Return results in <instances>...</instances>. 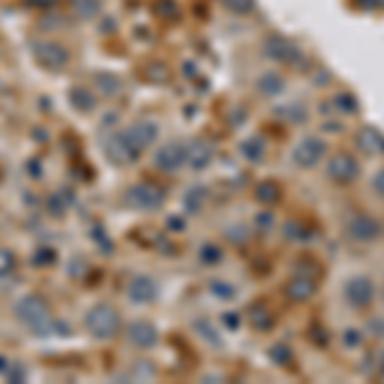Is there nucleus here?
<instances>
[{
  "mask_svg": "<svg viewBox=\"0 0 384 384\" xmlns=\"http://www.w3.org/2000/svg\"><path fill=\"white\" fill-rule=\"evenodd\" d=\"M346 300L351 305H356V307H367L372 300H374V285H372V279L367 277H354L346 285Z\"/></svg>",
  "mask_w": 384,
  "mask_h": 384,
  "instance_id": "8",
  "label": "nucleus"
},
{
  "mask_svg": "<svg viewBox=\"0 0 384 384\" xmlns=\"http://www.w3.org/2000/svg\"><path fill=\"white\" fill-rule=\"evenodd\" d=\"M349 233L356 241H376L382 233V225L376 223L372 215H356L349 223Z\"/></svg>",
  "mask_w": 384,
  "mask_h": 384,
  "instance_id": "9",
  "label": "nucleus"
},
{
  "mask_svg": "<svg viewBox=\"0 0 384 384\" xmlns=\"http://www.w3.org/2000/svg\"><path fill=\"white\" fill-rule=\"evenodd\" d=\"M95 82H98V88L105 92V95H116L118 90H121V80H118L116 74H110V72H103V74H98L95 77Z\"/></svg>",
  "mask_w": 384,
  "mask_h": 384,
  "instance_id": "17",
  "label": "nucleus"
},
{
  "mask_svg": "<svg viewBox=\"0 0 384 384\" xmlns=\"http://www.w3.org/2000/svg\"><path fill=\"white\" fill-rule=\"evenodd\" d=\"M261 139H254V141H249V143H243V154H254L251 159H259L261 156Z\"/></svg>",
  "mask_w": 384,
  "mask_h": 384,
  "instance_id": "19",
  "label": "nucleus"
},
{
  "mask_svg": "<svg viewBox=\"0 0 384 384\" xmlns=\"http://www.w3.org/2000/svg\"><path fill=\"white\" fill-rule=\"evenodd\" d=\"M315 292V282L307 277H297L292 279L290 285H287V295L292 297V300H297V303H303V300H307V297Z\"/></svg>",
  "mask_w": 384,
  "mask_h": 384,
  "instance_id": "14",
  "label": "nucleus"
},
{
  "mask_svg": "<svg viewBox=\"0 0 384 384\" xmlns=\"http://www.w3.org/2000/svg\"><path fill=\"white\" fill-rule=\"evenodd\" d=\"M161 190H156L154 185H136L131 192H128V200L134 203L136 208H143V210H154V208L161 205Z\"/></svg>",
  "mask_w": 384,
  "mask_h": 384,
  "instance_id": "10",
  "label": "nucleus"
},
{
  "mask_svg": "<svg viewBox=\"0 0 384 384\" xmlns=\"http://www.w3.org/2000/svg\"><path fill=\"white\" fill-rule=\"evenodd\" d=\"M328 172L336 182H354L358 177V161L351 154H336L328 164Z\"/></svg>",
  "mask_w": 384,
  "mask_h": 384,
  "instance_id": "7",
  "label": "nucleus"
},
{
  "mask_svg": "<svg viewBox=\"0 0 384 384\" xmlns=\"http://www.w3.org/2000/svg\"><path fill=\"white\" fill-rule=\"evenodd\" d=\"M128 341L134 343L136 349H152L154 343L159 341V331L152 321H134L128 325Z\"/></svg>",
  "mask_w": 384,
  "mask_h": 384,
  "instance_id": "6",
  "label": "nucleus"
},
{
  "mask_svg": "<svg viewBox=\"0 0 384 384\" xmlns=\"http://www.w3.org/2000/svg\"><path fill=\"white\" fill-rule=\"evenodd\" d=\"M72 8L80 18H95L103 8L100 0H72Z\"/></svg>",
  "mask_w": 384,
  "mask_h": 384,
  "instance_id": "16",
  "label": "nucleus"
},
{
  "mask_svg": "<svg viewBox=\"0 0 384 384\" xmlns=\"http://www.w3.org/2000/svg\"><path fill=\"white\" fill-rule=\"evenodd\" d=\"M210 161V146L205 141H195L188 146V164H192L195 170H203Z\"/></svg>",
  "mask_w": 384,
  "mask_h": 384,
  "instance_id": "15",
  "label": "nucleus"
},
{
  "mask_svg": "<svg viewBox=\"0 0 384 384\" xmlns=\"http://www.w3.org/2000/svg\"><path fill=\"white\" fill-rule=\"evenodd\" d=\"M323 154H325V143L321 139H305L295 149V161L303 164V167H313V164L321 161Z\"/></svg>",
  "mask_w": 384,
  "mask_h": 384,
  "instance_id": "12",
  "label": "nucleus"
},
{
  "mask_svg": "<svg viewBox=\"0 0 384 384\" xmlns=\"http://www.w3.org/2000/svg\"><path fill=\"white\" fill-rule=\"evenodd\" d=\"M376 188H379V190H382V192H384V172H382V177L376 179Z\"/></svg>",
  "mask_w": 384,
  "mask_h": 384,
  "instance_id": "20",
  "label": "nucleus"
},
{
  "mask_svg": "<svg viewBox=\"0 0 384 384\" xmlns=\"http://www.w3.org/2000/svg\"><path fill=\"white\" fill-rule=\"evenodd\" d=\"M128 297L136 305L154 303V297H156V282L152 277H134L131 285H128Z\"/></svg>",
  "mask_w": 384,
  "mask_h": 384,
  "instance_id": "13",
  "label": "nucleus"
},
{
  "mask_svg": "<svg viewBox=\"0 0 384 384\" xmlns=\"http://www.w3.org/2000/svg\"><path fill=\"white\" fill-rule=\"evenodd\" d=\"M105 152H108V156H110L113 161H118V164H123V161H136V156L141 154L134 146V143H131V139H128V134H125V131L108 136Z\"/></svg>",
  "mask_w": 384,
  "mask_h": 384,
  "instance_id": "3",
  "label": "nucleus"
},
{
  "mask_svg": "<svg viewBox=\"0 0 384 384\" xmlns=\"http://www.w3.org/2000/svg\"><path fill=\"white\" fill-rule=\"evenodd\" d=\"M85 328L95 338H113L121 331V315H118V310L113 305L100 303L88 310V315H85Z\"/></svg>",
  "mask_w": 384,
  "mask_h": 384,
  "instance_id": "1",
  "label": "nucleus"
},
{
  "mask_svg": "<svg viewBox=\"0 0 384 384\" xmlns=\"http://www.w3.org/2000/svg\"><path fill=\"white\" fill-rule=\"evenodd\" d=\"M16 315L21 318V323L31 328L34 333H49L52 331V310H49V305L44 300H39V297H23L21 303L16 305Z\"/></svg>",
  "mask_w": 384,
  "mask_h": 384,
  "instance_id": "2",
  "label": "nucleus"
},
{
  "mask_svg": "<svg viewBox=\"0 0 384 384\" xmlns=\"http://www.w3.org/2000/svg\"><path fill=\"white\" fill-rule=\"evenodd\" d=\"M182 164H188V146H182V143L172 141L156 152V167H159V170L174 172V170H179Z\"/></svg>",
  "mask_w": 384,
  "mask_h": 384,
  "instance_id": "5",
  "label": "nucleus"
},
{
  "mask_svg": "<svg viewBox=\"0 0 384 384\" xmlns=\"http://www.w3.org/2000/svg\"><path fill=\"white\" fill-rule=\"evenodd\" d=\"M125 134H128V139H131V143H134L136 149L143 152V149L159 136V128H156V123H152V121H139V123H134L131 128H125Z\"/></svg>",
  "mask_w": 384,
  "mask_h": 384,
  "instance_id": "11",
  "label": "nucleus"
},
{
  "mask_svg": "<svg viewBox=\"0 0 384 384\" xmlns=\"http://www.w3.org/2000/svg\"><path fill=\"white\" fill-rule=\"evenodd\" d=\"M34 52H36V59L44 64V67H49V70H62L64 64L70 62L67 49L59 46L57 41H39L34 46Z\"/></svg>",
  "mask_w": 384,
  "mask_h": 384,
  "instance_id": "4",
  "label": "nucleus"
},
{
  "mask_svg": "<svg viewBox=\"0 0 384 384\" xmlns=\"http://www.w3.org/2000/svg\"><path fill=\"white\" fill-rule=\"evenodd\" d=\"M13 269H16V256L8 249H0V277H8Z\"/></svg>",
  "mask_w": 384,
  "mask_h": 384,
  "instance_id": "18",
  "label": "nucleus"
}]
</instances>
